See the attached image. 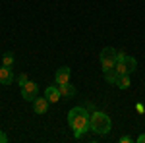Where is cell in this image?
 I'll return each instance as SVG.
<instances>
[{"instance_id": "obj_13", "label": "cell", "mask_w": 145, "mask_h": 143, "mask_svg": "<svg viewBox=\"0 0 145 143\" xmlns=\"http://www.w3.org/2000/svg\"><path fill=\"white\" fill-rule=\"evenodd\" d=\"M14 52H4L2 54V66H8V68H12L14 66Z\"/></svg>"}, {"instance_id": "obj_6", "label": "cell", "mask_w": 145, "mask_h": 143, "mask_svg": "<svg viewBox=\"0 0 145 143\" xmlns=\"http://www.w3.org/2000/svg\"><path fill=\"white\" fill-rule=\"evenodd\" d=\"M45 97L48 99V103H58L60 97H62L60 87H56V85H48V87L45 89Z\"/></svg>"}, {"instance_id": "obj_14", "label": "cell", "mask_w": 145, "mask_h": 143, "mask_svg": "<svg viewBox=\"0 0 145 143\" xmlns=\"http://www.w3.org/2000/svg\"><path fill=\"white\" fill-rule=\"evenodd\" d=\"M27 81H29L27 74H20V76H18V83H20V87H22L23 83H27Z\"/></svg>"}, {"instance_id": "obj_9", "label": "cell", "mask_w": 145, "mask_h": 143, "mask_svg": "<svg viewBox=\"0 0 145 143\" xmlns=\"http://www.w3.org/2000/svg\"><path fill=\"white\" fill-rule=\"evenodd\" d=\"M58 87H60V93H62V97H74V95H76V87H74L70 81H66V83H60Z\"/></svg>"}, {"instance_id": "obj_3", "label": "cell", "mask_w": 145, "mask_h": 143, "mask_svg": "<svg viewBox=\"0 0 145 143\" xmlns=\"http://www.w3.org/2000/svg\"><path fill=\"white\" fill-rule=\"evenodd\" d=\"M116 56H118V50H114L112 46H106V48H103L101 50V66H103V72H108V70H112L114 68V64H116Z\"/></svg>"}, {"instance_id": "obj_12", "label": "cell", "mask_w": 145, "mask_h": 143, "mask_svg": "<svg viewBox=\"0 0 145 143\" xmlns=\"http://www.w3.org/2000/svg\"><path fill=\"white\" fill-rule=\"evenodd\" d=\"M118 77H120V74H118L114 68H112V70H108V72H105V79H106L108 83H112V85H116Z\"/></svg>"}, {"instance_id": "obj_11", "label": "cell", "mask_w": 145, "mask_h": 143, "mask_svg": "<svg viewBox=\"0 0 145 143\" xmlns=\"http://www.w3.org/2000/svg\"><path fill=\"white\" fill-rule=\"evenodd\" d=\"M124 62H126V68H128V74H132L135 72V68H137V60H135L134 56H124Z\"/></svg>"}, {"instance_id": "obj_5", "label": "cell", "mask_w": 145, "mask_h": 143, "mask_svg": "<svg viewBox=\"0 0 145 143\" xmlns=\"http://www.w3.org/2000/svg\"><path fill=\"white\" fill-rule=\"evenodd\" d=\"M70 77H72V70H70L68 66H62V68H58V70H56L54 81L60 85V83H66V81H70Z\"/></svg>"}, {"instance_id": "obj_16", "label": "cell", "mask_w": 145, "mask_h": 143, "mask_svg": "<svg viewBox=\"0 0 145 143\" xmlns=\"http://www.w3.org/2000/svg\"><path fill=\"white\" fill-rule=\"evenodd\" d=\"M6 141H8V135L4 132H0V143H6Z\"/></svg>"}, {"instance_id": "obj_2", "label": "cell", "mask_w": 145, "mask_h": 143, "mask_svg": "<svg viewBox=\"0 0 145 143\" xmlns=\"http://www.w3.org/2000/svg\"><path fill=\"white\" fill-rule=\"evenodd\" d=\"M110 128H112V120L108 114L95 110L89 116V130L91 132L99 133V135H106V133L110 132Z\"/></svg>"}, {"instance_id": "obj_10", "label": "cell", "mask_w": 145, "mask_h": 143, "mask_svg": "<svg viewBox=\"0 0 145 143\" xmlns=\"http://www.w3.org/2000/svg\"><path fill=\"white\" fill-rule=\"evenodd\" d=\"M132 85V81H130V74H122V76L118 77V81H116V87L118 89H128Z\"/></svg>"}, {"instance_id": "obj_1", "label": "cell", "mask_w": 145, "mask_h": 143, "mask_svg": "<svg viewBox=\"0 0 145 143\" xmlns=\"http://www.w3.org/2000/svg\"><path fill=\"white\" fill-rule=\"evenodd\" d=\"M68 124L74 130L76 137H81L83 133L89 130V114L83 106H74L68 112Z\"/></svg>"}, {"instance_id": "obj_17", "label": "cell", "mask_w": 145, "mask_h": 143, "mask_svg": "<svg viewBox=\"0 0 145 143\" xmlns=\"http://www.w3.org/2000/svg\"><path fill=\"white\" fill-rule=\"evenodd\" d=\"M137 141H139V143H145V133H141V135L137 137Z\"/></svg>"}, {"instance_id": "obj_4", "label": "cell", "mask_w": 145, "mask_h": 143, "mask_svg": "<svg viewBox=\"0 0 145 143\" xmlns=\"http://www.w3.org/2000/svg\"><path fill=\"white\" fill-rule=\"evenodd\" d=\"M22 97L25 101H29V103H33V101L39 97V87H37L35 81H27V83L22 85Z\"/></svg>"}, {"instance_id": "obj_8", "label": "cell", "mask_w": 145, "mask_h": 143, "mask_svg": "<svg viewBox=\"0 0 145 143\" xmlns=\"http://www.w3.org/2000/svg\"><path fill=\"white\" fill-rule=\"evenodd\" d=\"M12 81H14V74H12V68L2 66V68H0V83H2V85H10Z\"/></svg>"}, {"instance_id": "obj_7", "label": "cell", "mask_w": 145, "mask_h": 143, "mask_svg": "<svg viewBox=\"0 0 145 143\" xmlns=\"http://www.w3.org/2000/svg\"><path fill=\"white\" fill-rule=\"evenodd\" d=\"M33 110L37 114H45L46 110H48V99L46 97H37L33 101Z\"/></svg>"}, {"instance_id": "obj_15", "label": "cell", "mask_w": 145, "mask_h": 143, "mask_svg": "<svg viewBox=\"0 0 145 143\" xmlns=\"http://www.w3.org/2000/svg\"><path fill=\"white\" fill-rule=\"evenodd\" d=\"M118 141H120V143H132V141H134V139H132L130 135H122V137H120Z\"/></svg>"}]
</instances>
